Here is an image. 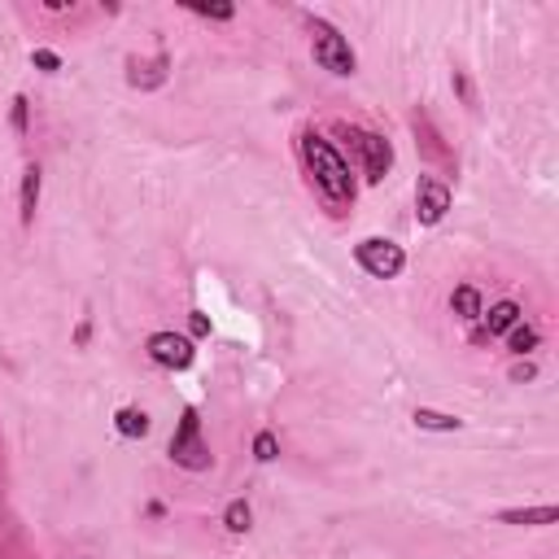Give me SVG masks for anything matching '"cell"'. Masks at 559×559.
I'll return each instance as SVG.
<instances>
[{
  "mask_svg": "<svg viewBox=\"0 0 559 559\" xmlns=\"http://www.w3.org/2000/svg\"><path fill=\"white\" fill-rule=\"evenodd\" d=\"M297 148H301V166H306L314 192H319L332 210L354 205V175H349V162L341 157V148H336L332 140H323L319 131H301V135H297Z\"/></svg>",
  "mask_w": 559,
  "mask_h": 559,
  "instance_id": "1",
  "label": "cell"
},
{
  "mask_svg": "<svg viewBox=\"0 0 559 559\" xmlns=\"http://www.w3.org/2000/svg\"><path fill=\"white\" fill-rule=\"evenodd\" d=\"M332 131H336V135L345 140V148L354 153L362 179H367V183H384V175L393 170V148H389V140L376 135V131H367V127H349V122H336Z\"/></svg>",
  "mask_w": 559,
  "mask_h": 559,
  "instance_id": "2",
  "label": "cell"
},
{
  "mask_svg": "<svg viewBox=\"0 0 559 559\" xmlns=\"http://www.w3.org/2000/svg\"><path fill=\"white\" fill-rule=\"evenodd\" d=\"M310 26V52H314V61L328 70V74H354V48H349V39L332 26V22H323V17H310L306 22Z\"/></svg>",
  "mask_w": 559,
  "mask_h": 559,
  "instance_id": "3",
  "label": "cell"
},
{
  "mask_svg": "<svg viewBox=\"0 0 559 559\" xmlns=\"http://www.w3.org/2000/svg\"><path fill=\"white\" fill-rule=\"evenodd\" d=\"M170 459H175L179 467H188V472L210 467V445L201 441V419H197L192 406L179 415V428H175V437H170Z\"/></svg>",
  "mask_w": 559,
  "mask_h": 559,
  "instance_id": "4",
  "label": "cell"
},
{
  "mask_svg": "<svg viewBox=\"0 0 559 559\" xmlns=\"http://www.w3.org/2000/svg\"><path fill=\"white\" fill-rule=\"evenodd\" d=\"M354 258H358V266H362L367 275H376V280H393V275H402V266H406L402 245H393V240H384V236L358 240V245H354Z\"/></svg>",
  "mask_w": 559,
  "mask_h": 559,
  "instance_id": "5",
  "label": "cell"
},
{
  "mask_svg": "<svg viewBox=\"0 0 559 559\" xmlns=\"http://www.w3.org/2000/svg\"><path fill=\"white\" fill-rule=\"evenodd\" d=\"M144 349H148V358H153L157 367H166V371H183V367H192V358H197L192 341L179 336V332H153V336L144 341Z\"/></svg>",
  "mask_w": 559,
  "mask_h": 559,
  "instance_id": "6",
  "label": "cell"
},
{
  "mask_svg": "<svg viewBox=\"0 0 559 559\" xmlns=\"http://www.w3.org/2000/svg\"><path fill=\"white\" fill-rule=\"evenodd\" d=\"M445 210H450V188H445L441 179L424 175L419 188H415V218H419L424 227H437V223L445 218Z\"/></svg>",
  "mask_w": 559,
  "mask_h": 559,
  "instance_id": "7",
  "label": "cell"
},
{
  "mask_svg": "<svg viewBox=\"0 0 559 559\" xmlns=\"http://www.w3.org/2000/svg\"><path fill=\"white\" fill-rule=\"evenodd\" d=\"M166 70H170L166 52H153V57H144V61L131 57V61H127V83L148 92V87H162V83H166Z\"/></svg>",
  "mask_w": 559,
  "mask_h": 559,
  "instance_id": "8",
  "label": "cell"
},
{
  "mask_svg": "<svg viewBox=\"0 0 559 559\" xmlns=\"http://www.w3.org/2000/svg\"><path fill=\"white\" fill-rule=\"evenodd\" d=\"M515 323H520V306H515V301H498V306H489V314H485L480 341H485V336H502V332H511Z\"/></svg>",
  "mask_w": 559,
  "mask_h": 559,
  "instance_id": "9",
  "label": "cell"
},
{
  "mask_svg": "<svg viewBox=\"0 0 559 559\" xmlns=\"http://www.w3.org/2000/svg\"><path fill=\"white\" fill-rule=\"evenodd\" d=\"M559 520V507H511L502 511V524H555Z\"/></svg>",
  "mask_w": 559,
  "mask_h": 559,
  "instance_id": "10",
  "label": "cell"
},
{
  "mask_svg": "<svg viewBox=\"0 0 559 559\" xmlns=\"http://www.w3.org/2000/svg\"><path fill=\"white\" fill-rule=\"evenodd\" d=\"M415 428H428V432H459L463 419H459V415H445V411H428V406H419V411H415Z\"/></svg>",
  "mask_w": 559,
  "mask_h": 559,
  "instance_id": "11",
  "label": "cell"
},
{
  "mask_svg": "<svg viewBox=\"0 0 559 559\" xmlns=\"http://www.w3.org/2000/svg\"><path fill=\"white\" fill-rule=\"evenodd\" d=\"M35 205H39V166H26L22 170V223H31L35 218Z\"/></svg>",
  "mask_w": 559,
  "mask_h": 559,
  "instance_id": "12",
  "label": "cell"
},
{
  "mask_svg": "<svg viewBox=\"0 0 559 559\" xmlns=\"http://www.w3.org/2000/svg\"><path fill=\"white\" fill-rule=\"evenodd\" d=\"M450 306H454V314H459V319H467V323H472V319H480V293H476L472 284H459V288H454V297H450Z\"/></svg>",
  "mask_w": 559,
  "mask_h": 559,
  "instance_id": "13",
  "label": "cell"
},
{
  "mask_svg": "<svg viewBox=\"0 0 559 559\" xmlns=\"http://www.w3.org/2000/svg\"><path fill=\"white\" fill-rule=\"evenodd\" d=\"M114 428H118L122 437H144V432H148V415H144L140 406H122V411L114 415Z\"/></svg>",
  "mask_w": 559,
  "mask_h": 559,
  "instance_id": "14",
  "label": "cell"
},
{
  "mask_svg": "<svg viewBox=\"0 0 559 559\" xmlns=\"http://www.w3.org/2000/svg\"><path fill=\"white\" fill-rule=\"evenodd\" d=\"M507 345H511V354H528V349L537 345V328H528V323H515V328L507 332Z\"/></svg>",
  "mask_w": 559,
  "mask_h": 559,
  "instance_id": "15",
  "label": "cell"
},
{
  "mask_svg": "<svg viewBox=\"0 0 559 559\" xmlns=\"http://www.w3.org/2000/svg\"><path fill=\"white\" fill-rule=\"evenodd\" d=\"M249 520H253V511H249V502H231V507L223 511V524H227L231 533H249Z\"/></svg>",
  "mask_w": 559,
  "mask_h": 559,
  "instance_id": "16",
  "label": "cell"
},
{
  "mask_svg": "<svg viewBox=\"0 0 559 559\" xmlns=\"http://www.w3.org/2000/svg\"><path fill=\"white\" fill-rule=\"evenodd\" d=\"M275 454H280L275 432H258V437H253V459H258V463H271Z\"/></svg>",
  "mask_w": 559,
  "mask_h": 559,
  "instance_id": "17",
  "label": "cell"
},
{
  "mask_svg": "<svg viewBox=\"0 0 559 559\" xmlns=\"http://www.w3.org/2000/svg\"><path fill=\"white\" fill-rule=\"evenodd\" d=\"M188 9H192L197 17H214V22H227V17L236 13L231 4H188Z\"/></svg>",
  "mask_w": 559,
  "mask_h": 559,
  "instance_id": "18",
  "label": "cell"
},
{
  "mask_svg": "<svg viewBox=\"0 0 559 559\" xmlns=\"http://www.w3.org/2000/svg\"><path fill=\"white\" fill-rule=\"evenodd\" d=\"M31 61H35L39 70H57V66H61V57H57V52H48V48H35V52H31Z\"/></svg>",
  "mask_w": 559,
  "mask_h": 559,
  "instance_id": "19",
  "label": "cell"
},
{
  "mask_svg": "<svg viewBox=\"0 0 559 559\" xmlns=\"http://www.w3.org/2000/svg\"><path fill=\"white\" fill-rule=\"evenodd\" d=\"M13 127L26 131V96H13Z\"/></svg>",
  "mask_w": 559,
  "mask_h": 559,
  "instance_id": "20",
  "label": "cell"
},
{
  "mask_svg": "<svg viewBox=\"0 0 559 559\" xmlns=\"http://www.w3.org/2000/svg\"><path fill=\"white\" fill-rule=\"evenodd\" d=\"M188 323H192V336H210V319H205L201 310H192V319H188Z\"/></svg>",
  "mask_w": 559,
  "mask_h": 559,
  "instance_id": "21",
  "label": "cell"
}]
</instances>
